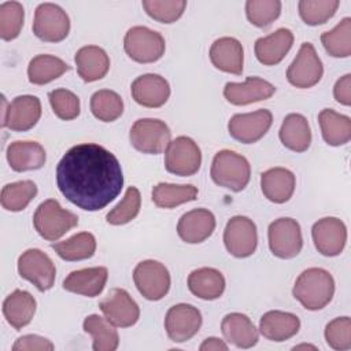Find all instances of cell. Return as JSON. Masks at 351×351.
<instances>
[{
    "mask_svg": "<svg viewBox=\"0 0 351 351\" xmlns=\"http://www.w3.org/2000/svg\"><path fill=\"white\" fill-rule=\"evenodd\" d=\"M60 193L85 211H99L122 191L123 174L117 156L99 144L71 147L56 166Z\"/></svg>",
    "mask_w": 351,
    "mask_h": 351,
    "instance_id": "obj_1",
    "label": "cell"
},
{
    "mask_svg": "<svg viewBox=\"0 0 351 351\" xmlns=\"http://www.w3.org/2000/svg\"><path fill=\"white\" fill-rule=\"evenodd\" d=\"M293 298L311 311L324 308L333 298L335 280L321 267H310L299 274L292 289Z\"/></svg>",
    "mask_w": 351,
    "mask_h": 351,
    "instance_id": "obj_2",
    "label": "cell"
},
{
    "mask_svg": "<svg viewBox=\"0 0 351 351\" xmlns=\"http://www.w3.org/2000/svg\"><path fill=\"white\" fill-rule=\"evenodd\" d=\"M210 174L217 185L240 192L250 182L251 166L245 156L230 149H222L215 154Z\"/></svg>",
    "mask_w": 351,
    "mask_h": 351,
    "instance_id": "obj_3",
    "label": "cell"
},
{
    "mask_svg": "<svg viewBox=\"0 0 351 351\" xmlns=\"http://www.w3.org/2000/svg\"><path fill=\"white\" fill-rule=\"evenodd\" d=\"M33 225L43 239L56 241L78 225V217L74 213L64 210L58 200L48 199L40 203L36 208Z\"/></svg>",
    "mask_w": 351,
    "mask_h": 351,
    "instance_id": "obj_4",
    "label": "cell"
},
{
    "mask_svg": "<svg viewBox=\"0 0 351 351\" xmlns=\"http://www.w3.org/2000/svg\"><path fill=\"white\" fill-rule=\"evenodd\" d=\"M123 48L132 60L154 63L163 56L166 44L160 33L145 26H133L125 34Z\"/></svg>",
    "mask_w": 351,
    "mask_h": 351,
    "instance_id": "obj_5",
    "label": "cell"
},
{
    "mask_svg": "<svg viewBox=\"0 0 351 351\" xmlns=\"http://www.w3.org/2000/svg\"><path fill=\"white\" fill-rule=\"evenodd\" d=\"M171 132L169 126L155 118L137 119L129 132L130 144L143 154L156 155L166 151L170 144Z\"/></svg>",
    "mask_w": 351,
    "mask_h": 351,
    "instance_id": "obj_6",
    "label": "cell"
},
{
    "mask_svg": "<svg viewBox=\"0 0 351 351\" xmlns=\"http://www.w3.org/2000/svg\"><path fill=\"white\" fill-rule=\"evenodd\" d=\"M269 248L271 254L281 259H291L299 255L303 247L300 225L293 218H278L267 229Z\"/></svg>",
    "mask_w": 351,
    "mask_h": 351,
    "instance_id": "obj_7",
    "label": "cell"
},
{
    "mask_svg": "<svg viewBox=\"0 0 351 351\" xmlns=\"http://www.w3.org/2000/svg\"><path fill=\"white\" fill-rule=\"evenodd\" d=\"M202 165L199 145L186 136H178L170 141L165 152V167L169 173L189 177L197 173Z\"/></svg>",
    "mask_w": 351,
    "mask_h": 351,
    "instance_id": "obj_8",
    "label": "cell"
},
{
    "mask_svg": "<svg viewBox=\"0 0 351 351\" xmlns=\"http://www.w3.org/2000/svg\"><path fill=\"white\" fill-rule=\"evenodd\" d=\"M70 19L66 11L53 3H41L34 11L33 33L47 43H58L67 37Z\"/></svg>",
    "mask_w": 351,
    "mask_h": 351,
    "instance_id": "obj_9",
    "label": "cell"
},
{
    "mask_svg": "<svg viewBox=\"0 0 351 351\" xmlns=\"http://www.w3.org/2000/svg\"><path fill=\"white\" fill-rule=\"evenodd\" d=\"M18 273L23 280H27L38 291L44 292L53 287L56 267L45 252L38 248H30L19 256Z\"/></svg>",
    "mask_w": 351,
    "mask_h": 351,
    "instance_id": "obj_10",
    "label": "cell"
},
{
    "mask_svg": "<svg viewBox=\"0 0 351 351\" xmlns=\"http://www.w3.org/2000/svg\"><path fill=\"white\" fill-rule=\"evenodd\" d=\"M133 281L138 292L148 300H160L170 289V274L158 261L147 259L133 270Z\"/></svg>",
    "mask_w": 351,
    "mask_h": 351,
    "instance_id": "obj_11",
    "label": "cell"
},
{
    "mask_svg": "<svg viewBox=\"0 0 351 351\" xmlns=\"http://www.w3.org/2000/svg\"><path fill=\"white\" fill-rule=\"evenodd\" d=\"M3 119L1 126L14 132H26L32 129L41 117V103L37 96L22 95L12 99L7 106L3 96Z\"/></svg>",
    "mask_w": 351,
    "mask_h": 351,
    "instance_id": "obj_12",
    "label": "cell"
},
{
    "mask_svg": "<svg viewBox=\"0 0 351 351\" xmlns=\"http://www.w3.org/2000/svg\"><path fill=\"white\" fill-rule=\"evenodd\" d=\"M324 74V66L315 48L310 43H303L296 58L287 70V80L291 85L306 89L317 85Z\"/></svg>",
    "mask_w": 351,
    "mask_h": 351,
    "instance_id": "obj_13",
    "label": "cell"
},
{
    "mask_svg": "<svg viewBox=\"0 0 351 351\" xmlns=\"http://www.w3.org/2000/svg\"><path fill=\"white\" fill-rule=\"evenodd\" d=\"M223 243L228 252L236 258L252 255L258 244L256 225L248 217H232L223 230Z\"/></svg>",
    "mask_w": 351,
    "mask_h": 351,
    "instance_id": "obj_14",
    "label": "cell"
},
{
    "mask_svg": "<svg viewBox=\"0 0 351 351\" xmlns=\"http://www.w3.org/2000/svg\"><path fill=\"white\" fill-rule=\"evenodd\" d=\"M202 326L200 311L186 303L170 307L165 317V329L169 339L174 343H184L192 339Z\"/></svg>",
    "mask_w": 351,
    "mask_h": 351,
    "instance_id": "obj_15",
    "label": "cell"
},
{
    "mask_svg": "<svg viewBox=\"0 0 351 351\" xmlns=\"http://www.w3.org/2000/svg\"><path fill=\"white\" fill-rule=\"evenodd\" d=\"M271 122V112L263 108L247 114H234L228 123V130L234 140L243 144H252L267 133Z\"/></svg>",
    "mask_w": 351,
    "mask_h": 351,
    "instance_id": "obj_16",
    "label": "cell"
},
{
    "mask_svg": "<svg viewBox=\"0 0 351 351\" xmlns=\"http://www.w3.org/2000/svg\"><path fill=\"white\" fill-rule=\"evenodd\" d=\"M104 317L118 328H129L138 321L140 308L132 296L122 288H112L99 303Z\"/></svg>",
    "mask_w": 351,
    "mask_h": 351,
    "instance_id": "obj_17",
    "label": "cell"
},
{
    "mask_svg": "<svg viewBox=\"0 0 351 351\" xmlns=\"http://www.w3.org/2000/svg\"><path fill=\"white\" fill-rule=\"evenodd\" d=\"M311 236L318 252L325 256H336L344 250L347 228L341 219L336 217H325L313 225Z\"/></svg>",
    "mask_w": 351,
    "mask_h": 351,
    "instance_id": "obj_18",
    "label": "cell"
},
{
    "mask_svg": "<svg viewBox=\"0 0 351 351\" xmlns=\"http://www.w3.org/2000/svg\"><path fill=\"white\" fill-rule=\"evenodd\" d=\"M133 100L147 108L162 107L170 97V85L159 74H143L130 86Z\"/></svg>",
    "mask_w": 351,
    "mask_h": 351,
    "instance_id": "obj_19",
    "label": "cell"
},
{
    "mask_svg": "<svg viewBox=\"0 0 351 351\" xmlns=\"http://www.w3.org/2000/svg\"><path fill=\"white\" fill-rule=\"evenodd\" d=\"M215 229V217L207 208H195L181 215L177 223L180 239L189 244L207 240Z\"/></svg>",
    "mask_w": 351,
    "mask_h": 351,
    "instance_id": "obj_20",
    "label": "cell"
},
{
    "mask_svg": "<svg viewBox=\"0 0 351 351\" xmlns=\"http://www.w3.org/2000/svg\"><path fill=\"white\" fill-rule=\"evenodd\" d=\"M276 88L269 81L259 77H248L243 84L228 82L223 88L225 99L234 106H245L271 97Z\"/></svg>",
    "mask_w": 351,
    "mask_h": 351,
    "instance_id": "obj_21",
    "label": "cell"
},
{
    "mask_svg": "<svg viewBox=\"0 0 351 351\" xmlns=\"http://www.w3.org/2000/svg\"><path fill=\"white\" fill-rule=\"evenodd\" d=\"M210 60L218 70L240 75L243 73L244 63L241 43L234 37L217 38L210 48Z\"/></svg>",
    "mask_w": 351,
    "mask_h": 351,
    "instance_id": "obj_22",
    "label": "cell"
},
{
    "mask_svg": "<svg viewBox=\"0 0 351 351\" xmlns=\"http://www.w3.org/2000/svg\"><path fill=\"white\" fill-rule=\"evenodd\" d=\"M293 44V34L287 27H280L269 36L255 41L254 51L256 59L265 66L278 64Z\"/></svg>",
    "mask_w": 351,
    "mask_h": 351,
    "instance_id": "obj_23",
    "label": "cell"
},
{
    "mask_svg": "<svg viewBox=\"0 0 351 351\" xmlns=\"http://www.w3.org/2000/svg\"><path fill=\"white\" fill-rule=\"evenodd\" d=\"M108 270L104 266L85 267L71 271L63 281V288L69 292L88 298L99 296L107 282Z\"/></svg>",
    "mask_w": 351,
    "mask_h": 351,
    "instance_id": "obj_24",
    "label": "cell"
},
{
    "mask_svg": "<svg viewBox=\"0 0 351 351\" xmlns=\"http://www.w3.org/2000/svg\"><path fill=\"white\" fill-rule=\"evenodd\" d=\"M295 185L293 173L285 167H273L261 174V188L265 197L277 204H282L292 197Z\"/></svg>",
    "mask_w": 351,
    "mask_h": 351,
    "instance_id": "obj_25",
    "label": "cell"
},
{
    "mask_svg": "<svg viewBox=\"0 0 351 351\" xmlns=\"http://www.w3.org/2000/svg\"><path fill=\"white\" fill-rule=\"evenodd\" d=\"M7 160L14 171L38 170L45 165L47 154L37 141H14L7 147Z\"/></svg>",
    "mask_w": 351,
    "mask_h": 351,
    "instance_id": "obj_26",
    "label": "cell"
},
{
    "mask_svg": "<svg viewBox=\"0 0 351 351\" xmlns=\"http://www.w3.org/2000/svg\"><path fill=\"white\" fill-rule=\"evenodd\" d=\"M221 330L225 340L239 348H251L258 343V329L252 321L241 313H230L222 318Z\"/></svg>",
    "mask_w": 351,
    "mask_h": 351,
    "instance_id": "obj_27",
    "label": "cell"
},
{
    "mask_svg": "<svg viewBox=\"0 0 351 351\" xmlns=\"http://www.w3.org/2000/svg\"><path fill=\"white\" fill-rule=\"evenodd\" d=\"M78 75L85 82L101 80L110 69V58L107 52L97 45H85L80 48L74 56Z\"/></svg>",
    "mask_w": 351,
    "mask_h": 351,
    "instance_id": "obj_28",
    "label": "cell"
},
{
    "mask_svg": "<svg viewBox=\"0 0 351 351\" xmlns=\"http://www.w3.org/2000/svg\"><path fill=\"white\" fill-rule=\"evenodd\" d=\"M300 328L299 318L292 313L271 310L265 313L259 321V332L271 341H284L293 337Z\"/></svg>",
    "mask_w": 351,
    "mask_h": 351,
    "instance_id": "obj_29",
    "label": "cell"
},
{
    "mask_svg": "<svg viewBox=\"0 0 351 351\" xmlns=\"http://www.w3.org/2000/svg\"><path fill=\"white\" fill-rule=\"evenodd\" d=\"M36 299L22 289H15L3 302V314L7 322L19 330L30 324L36 313Z\"/></svg>",
    "mask_w": 351,
    "mask_h": 351,
    "instance_id": "obj_30",
    "label": "cell"
},
{
    "mask_svg": "<svg viewBox=\"0 0 351 351\" xmlns=\"http://www.w3.org/2000/svg\"><path fill=\"white\" fill-rule=\"evenodd\" d=\"M225 277L214 267H200L188 276V288L199 299L214 300L225 291Z\"/></svg>",
    "mask_w": 351,
    "mask_h": 351,
    "instance_id": "obj_31",
    "label": "cell"
},
{
    "mask_svg": "<svg viewBox=\"0 0 351 351\" xmlns=\"http://www.w3.org/2000/svg\"><path fill=\"white\" fill-rule=\"evenodd\" d=\"M278 136L282 145L293 152H304L311 143V130L302 114H288L281 123Z\"/></svg>",
    "mask_w": 351,
    "mask_h": 351,
    "instance_id": "obj_32",
    "label": "cell"
},
{
    "mask_svg": "<svg viewBox=\"0 0 351 351\" xmlns=\"http://www.w3.org/2000/svg\"><path fill=\"white\" fill-rule=\"evenodd\" d=\"M322 137L332 147L344 145L351 138V119L332 108H324L318 114Z\"/></svg>",
    "mask_w": 351,
    "mask_h": 351,
    "instance_id": "obj_33",
    "label": "cell"
},
{
    "mask_svg": "<svg viewBox=\"0 0 351 351\" xmlns=\"http://www.w3.org/2000/svg\"><path fill=\"white\" fill-rule=\"evenodd\" d=\"M84 330L92 336L93 351H115L119 346V336L115 326L99 314H90L84 319Z\"/></svg>",
    "mask_w": 351,
    "mask_h": 351,
    "instance_id": "obj_34",
    "label": "cell"
},
{
    "mask_svg": "<svg viewBox=\"0 0 351 351\" xmlns=\"http://www.w3.org/2000/svg\"><path fill=\"white\" fill-rule=\"evenodd\" d=\"M51 248L64 261L75 262L89 259L96 251V239L89 232H81L64 241L52 243Z\"/></svg>",
    "mask_w": 351,
    "mask_h": 351,
    "instance_id": "obj_35",
    "label": "cell"
},
{
    "mask_svg": "<svg viewBox=\"0 0 351 351\" xmlns=\"http://www.w3.org/2000/svg\"><path fill=\"white\" fill-rule=\"evenodd\" d=\"M70 70V66L53 55H37L27 66L29 81L34 85H44Z\"/></svg>",
    "mask_w": 351,
    "mask_h": 351,
    "instance_id": "obj_36",
    "label": "cell"
},
{
    "mask_svg": "<svg viewBox=\"0 0 351 351\" xmlns=\"http://www.w3.org/2000/svg\"><path fill=\"white\" fill-rule=\"evenodd\" d=\"M197 188L188 185H177L159 182L152 188V202L160 208H173L186 202L196 200Z\"/></svg>",
    "mask_w": 351,
    "mask_h": 351,
    "instance_id": "obj_37",
    "label": "cell"
},
{
    "mask_svg": "<svg viewBox=\"0 0 351 351\" xmlns=\"http://www.w3.org/2000/svg\"><path fill=\"white\" fill-rule=\"evenodd\" d=\"M37 185L30 180L11 182L3 186L0 202L7 211H22L36 197Z\"/></svg>",
    "mask_w": 351,
    "mask_h": 351,
    "instance_id": "obj_38",
    "label": "cell"
},
{
    "mask_svg": "<svg viewBox=\"0 0 351 351\" xmlns=\"http://www.w3.org/2000/svg\"><path fill=\"white\" fill-rule=\"evenodd\" d=\"M325 51L333 58H348L351 55V18H343L332 30L321 34Z\"/></svg>",
    "mask_w": 351,
    "mask_h": 351,
    "instance_id": "obj_39",
    "label": "cell"
},
{
    "mask_svg": "<svg viewBox=\"0 0 351 351\" xmlns=\"http://www.w3.org/2000/svg\"><path fill=\"white\" fill-rule=\"evenodd\" d=\"M90 111L99 121L114 122L123 112V100L114 90L100 89L90 97Z\"/></svg>",
    "mask_w": 351,
    "mask_h": 351,
    "instance_id": "obj_40",
    "label": "cell"
},
{
    "mask_svg": "<svg viewBox=\"0 0 351 351\" xmlns=\"http://www.w3.org/2000/svg\"><path fill=\"white\" fill-rule=\"evenodd\" d=\"M339 4V0H300L298 8L304 23L317 26L330 19L335 15Z\"/></svg>",
    "mask_w": 351,
    "mask_h": 351,
    "instance_id": "obj_41",
    "label": "cell"
},
{
    "mask_svg": "<svg viewBox=\"0 0 351 351\" xmlns=\"http://www.w3.org/2000/svg\"><path fill=\"white\" fill-rule=\"evenodd\" d=\"M141 207V195L136 186H129L122 200L107 214V222L110 225H125L134 219Z\"/></svg>",
    "mask_w": 351,
    "mask_h": 351,
    "instance_id": "obj_42",
    "label": "cell"
},
{
    "mask_svg": "<svg viewBox=\"0 0 351 351\" xmlns=\"http://www.w3.org/2000/svg\"><path fill=\"white\" fill-rule=\"evenodd\" d=\"M25 11L18 1H4L0 4V37L4 41L16 38L22 30Z\"/></svg>",
    "mask_w": 351,
    "mask_h": 351,
    "instance_id": "obj_43",
    "label": "cell"
},
{
    "mask_svg": "<svg viewBox=\"0 0 351 351\" xmlns=\"http://www.w3.org/2000/svg\"><path fill=\"white\" fill-rule=\"evenodd\" d=\"M280 0H248L245 3V15L256 27L269 26L280 16Z\"/></svg>",
    "mask_w": 351,
    "mask_h": 351,
    "instance_id": "obj_44",
    "label": "cell"
},
{
    "mask_svg": "<svg viewBox=\"0 0 351 351\" xmlns=\"http://www.w3.org/2000/svg\"><path fill=\"white\" fill-rule=\"evenodd\" d=\"M145 12L160 23L176 22L185 11V0H143Z\"/></svg>",
    "mask_w": 351,
    "mask_h": 351,
    "instance_id": "obj_45",
    "label": "cell"
},
{
    "mask_svg": "<svg viewBox=\"0 0 351 351\" xmlns=\"http://www.w3.org/2000/svg\"><path fill=\"white\" fill-rule=\"evenodd\" d=\"M48 99L52 111L58 118L71 121L80 115V99L71 90L64 88L53 89L48 93Z\"/></svg>",
    "mask_w": 351,
    "mask_h": 351,
    "instance_id": "obj_46",
    "label": "cell"
},
{
    "mask_svg": "<svg viewBox=\"0 0 351 351\" xmlns=\"http://www.w3.org/2000/svg\"><path fill=\"white\" fill-rule=\"evenodd\" d=\"M325 340L328 346L337 351L351 348V319L350 317H337L325 328Z\"/></svg>",
    "mask_w": 351,
    "mask_h": 351,
    "instance_id": "obj_47",
    "label": "cell"
},
{
    "mask_svg": "<svg viewBox=\"0 0 351 351\" xmlns=\"http://www.w3.org/2000/svg\"><path fill=\"white\" fill-rule=\"evenodd\" d=\"M53 348L55 346L48 339L38 335H25L12 346V351H52Z\"/></svg>",
    "mask_w": 351,
    "mask_h": 351,
    "instance_id": "obj_48",
    "label": "cell"
},
{
    "mask_svg": "<svg viewBox=\"0 0 351 351\" xmlns=\"http://www.w3.org/2000/svg\"><path fill=\"white\" fill-rule=\"evenodd\" d=\"M333 96L337 103L343 106L351 104V74L339 78L333 86Z\"/></svg>",
    "mask_w": 351,
    "mask_h": 351,
    "instance_id": "obj_49",
    "label": "cell"
},
{
    "mask_svg": "<svg viewBox=\"0 0 351 351\" xmlns=\"http://www.w3.org/2000/svg\"><path fill=\"white\" fill-rule=\"evenodd\" d=\"M200 351H226L228 350V344L218 339V337H207L199 347Z\"/></svg>",
    "mask_w": 351,
    "mask_h": 351,
    "instance_id": "obj_50",
    "label": "cell"
},
{
    "mask_svg": "<svg viewBox=\"0 0 351 351\" xmlns=\"http://www.w3.org/2000/svg\"><path fill=\"white\" fill-rule=\"evenodd\" d=\"M300 348H313V350H317V347L310 346V344H300V346H295V347H293V350H300Z\"/></svg>",
    "mask_w": 351,
    "mask_h": 351,
    "instance_id": "obj_51",
    "label": "cell"
}]
</instances>
